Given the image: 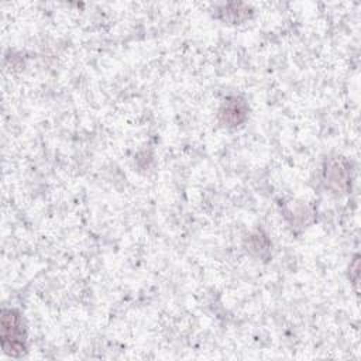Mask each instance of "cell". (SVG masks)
<instances>
[{
    "label": "cell",
    "instance_id": "cell-1",
    "mask_svg": "<svg viewBox=\"0 0 361 361\" xmlns=\"http://www.w3.org/2000/svg\"><path fill=\"white\" fill-rule=\"evenodd\" d=\"M1 341L7 354L18 357L25 353V333L20 314L13 309L1 313Z\"/></svg>",
    "mask_w": 361,
    "mask_h": 361
},
{
    "label": "cell",
    "instance_id": "cell-2",
    "mask_svg": "<svg viewBox=\"0 0 361 361\" xmlns=\"http://www.w3.org/2000/svg\"><path fill=\"white\" fill-rule=\"evenodd\" d=\"M323 179L329 189L334 192H344L350 183L348 165L341 158L330 159L323 171Z\"/></svg>",
    "mask_w": 361,
    "mask_h": 361
},
{
    "label": "cell",
    "instance_id": "cell-3",
    "mask_svg": "<svg viewBox=\"0 0 361 361\" xmlns=\"http://www.w3.org/2000/svg\"><path fill=\"white\" fill-rule=\"evenodd\" d=\"M245 116H247V106L238 97H233L227 100L220 110V118L227 126H238L240 123L244 121Z\"/></svg>",
    "mask_w": 361,
    "mask_h": 361
}]
</instances>
